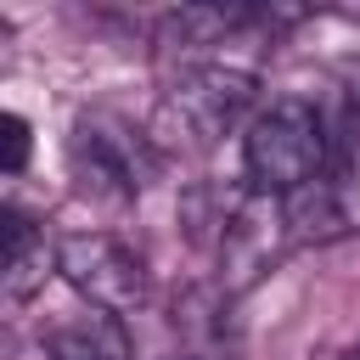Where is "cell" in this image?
<instances>
[{
  "label": "cell",
  "instance_id": "obj_6",
  "mask_svg": "<svg viewBox=\"0 0 360 360\" xmlns=\"http://www.w3.org/2000/svg\"><path fill=\"white\" fill-rule=\"evenodd\" d=\"M45 349H51V360H135L124 321L107 309H79V315L56 321L45 332Z\"/></svg>",
  "mask_w": 360,
  "mask_h": 360
},
{
  "label": "cell",
  "instance_id": "obj_7",
  "mask_svg": "<svg viewBox=\"0 0 360 360\" xmlns=\"http://www.w3.org/2000/svg\"><path fill=\"white\" fill-rule=\"evenodd\" d=\"M56 270V248L45 242V231L22 214V208H6V298L11 304H28L39 287H45V276Z\"/></svg>",
  "mask_w": 360,
  "mask_h": 360
},
{
  "label": "cell",
  "instance_id": "obj_9",
  "mask_svg": "<svg viewBox=\"0 0 360 360\" xmlns=\"http://www.w3.org/2000/svg\"><path fill=\"white\" fill-rule=\"evenodd\" d=\"M332 79H338V90H343V101H349V112L360 118V51H349V56H338V62H332Z\"/></svg>",
  "mask_w": 360,
  "mask_h": 360
},
{
  "label": "cell",
  "instance_id": "obj_3",
  "mask_svg": "<svg viewBox=\"0 0 360 360\" xmlns=\"http://www.w3.org/2000/svg\"><path fill=\"white\" fill-rule=\"evenodd\" d=\"M253 96H259V79L236 62H191L169 96H163V118L191 141V146H214L225 141L248 112H253Z\"/></svg>",
  "mask_w": 360,
  "mask_h": 360
},
{
  "label": "cell",
  "instance_id": "obj_1",
  "mask_svg": "<svg viewBox=\"0 0 360 360\" xmlns=\"http://www.w3.org/2000/svg\"><path fill=\"white\" fill-rule=\"evenodd\" d=\"M248 186L264 197H292L326 174V124L304 96H276L248 118L242 135Z\"/></svg>",
  "mask_w": 360,
  "mask_h": 360
},
{
  "label": "cell",
  "instance_id": "obj_4",
  "mask_svg": "<svg viewBox=\"0 0 360 360\" xmlns=\"http://www.w3.org/2000/svg\"><path fill=\"white\" fill-rule=\"evenodd\" d=\"M56 270L90 309L124 315V309L146 304V264H141V253L124 248L107 231H68L56 242Z\"/></svg>",
  "mask_w": 360,
  "mask_h": 360
},
{
  "label": "cell",
  "instance_id": "obj_8",
  "mask_svg": "<svg viewBox=\"0 0 360 360\" xmlns=\"http://www.w3.org/2000/svg\"><path fill=\"white\" fill-rule=\"evenodd\" d=\"M0 129H6V174H22V169H28L34 129H28V118H22V112H6V118H0Z\"/></svg>",
  "mask_w": 360,
  "mask_h": 360
},
{
  "label": "cell",
  "instance_id": "obj_10",
  "mask_svg": "<svg viewBox=\"0 0 360 360\" xmlns=\"http://www.w3.org/2000/svg\"><path fill=\"white\" fill-rule=\"evenodd\" d=\"M343 360H360V343H354V349H349V354H343Z\"/></svg>",
  "mask_w": 360,
  "mask_h": 360
},
{
  "label": "cell",
  "instance_id": "obj_5",
  "mask_svg": "<svg viewBox=\"0 0 360 360\" xmlns=\"http://www.w3.org/2000/svg\"><path fill=\"white\" fill-rule=\"evenodd\" d=\"M287 236H292V231H287V202H281V197H264V191L248 186V191L231 202L225 231L214 236L219 264H225V287L242 292L248 281H259V276L276 264V253H281Z\"/></svg>",
  "mask_w": 360,
  "mask_h": 360
},
{
  "label": "cell",
  "instance_id": "obj_2",
  "mask_svg": "<svg viewBox=\"0 0 360 360\" xmlns=\"http://www.w3.org/2000/svg\"><path fill=\"white\" fill-rule=\"evenodd\" d=\"M68 169L79 180L84 197H101V202H135L146 191V180L158 174V152L152 141L118 118V112H79L73 118V135H68Z\"/></svg>",
  "mask_w": 360,
  "mask_h": 360
}]
</instances>
